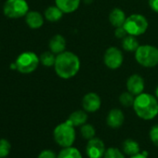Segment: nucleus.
<instances>
[{
  "label": "nucleus",
  "instance_id": "nucleus-13",
  "mask_svg": "<svg viewBox=\"0 0 158 158\" xmlns=\"http://www.w3.org/2000/svg\"><path fill=\"white\" fill-rule=\"evenodd\" d=\"M48 48L51 52H53L55 55H58V54L65 51L66 40L62 35H55L50 38L49 43H48Z\"/></svg>",
  "mask_w": 158,
  "mask_h": 158
},
{
  "label": "nucleus",
  "instance_id": "nucleus-2",
  "mask_svg": "<svg viewBox=\"0 0 158 158\" xmlns=\"http://www.w3.org/2000/svg\"><path fill=\"white\" fill-rule=\"evenodd\" d=\"M133 109L142 120H152L158 114V100L149 93H140L135 97Z\"/></svg>",
  "mask_w": 158,
  "mask_h": 158
},
{
  "label": "nucleus",
  "instance_id": "nucleus-3",
  "mask_svg": "<svg viewBox=\"0 0 158 158\" xmlns=\"http://www.w3.org/2000/svg\"><path fill=\"white\" fill-rule=\"evenodd\" d=\"M53 138L61 148L73 146L76 138L74 127L67 120L59 124L53 130Z\"/></svg>",
  "mask_w": 158,
  "mask_h": 158
},
{
  "label": "nucleus",
  "instance_id": "nucleus-22",
  "mask_svg": "<svg viewBox=\"0 0 158 158\" xmlns=\"http://www.w3.org/2000/svg\"><path fill=\"white\" fill-rule=\"evenodd\" d=\"M40 63H42L44 66L46 67H51L54 66L55 64V60H56V56L53 52L49 51H45L43 52L40 57Z\"/></svg>",
  "mask_w": 158,
  "mask_h": 158
},
{
  "label": "nucleus",
  "instance_id": "nucleus-23",
  "mask_svg": "<svg viewBox=\"0 0 158 158\" xmlns=\"http://www.w3.org/2000/svg\"><path fill=\"white\" fill-rule=\"evenodd\" d=\"M80 134L84 139L89 140V139H93L95 137L96 130H95V127L92 125L86 123V124H84L83 126L80 127Z\"/></svg>",
  "mask_w": 158,
  "mask_h": 158
},
{
  "label": "nucleus",
  "instance_id": "nucleus-10",
  "mask_svg": "<svg viewBox=\"0 0 158 158\" xmlns=\"http://www.w3.org/2000/svg\"><path fill=\"white\" fill-rule=\"evenodd\" d=\"M102 106V100L95 92L87 93L82 99V107L87 113H95Z\"/></svg>",
  "mask_w": 158,
  "mask_h": 158
},
{
  "label": "nucleus",
  "instance_id": "nucleus-19",
  "mask_svg": "<svg viewBox=\"0 0 158 158\" xmlns=\"http://www.w3.org/2000/svg\"><path fill=\"white\" fill-rule=\"evenodd\" d=\"M63 12L55 5V6H50L47 8L44 13V17L47 21L50 23H56L59 22L62 18Z\"/></svg>",
  "mask_w": 158,
  "mask_h": 158
},
{
  "label": "nucleus",
  "instance_id": "nucleus-27",
  "mask_svg": "<svg viewBox=\"0 0 158 158\" xmlns=\"http://www.w3.org/2000/svg\"><path fill=\"white\" fill-rule=\"evenodd\" d=\"M149 136L153 145L158 147V125H154L152 127L149 132Z\"/></svg>",
  "mask_w": 158,
  "mask_h": 158
},
{
  "label": "nucleus",
  "instance_id": "nucleus-20",
  "mask_svg": "<svg viewBox=\"0 0 158 158\" xmlns=\"http://www.w3.org/2000/svg\"><path fill=\"white\" fill-rule=\"evenodd\" d=\"M140 45L137 40L136 36L127 35L125 38L122 39V48L128 52H135Z\"/></svg>",
  "mask_w": 158,
  "mask_h": 158
},
{
  "label": "nucleus",
  "instance_id": "nucleus-9",
  "mask_svg": "<svg viewBox=\"0 0 158 158\" xmlns=\"http://www.w3.org/2000/svg\"><path fill=\"white\" fill-rule=\"evenodd\" d=\"M106 152L104 142L99 138H93L88 140L86 153L89 158H103Z\"/></svg>",
  "mask_w": 158,
  "mask_h": 158
},
{
  "label": "nucleus",
  "instance_id": "nucleus-34",
  "mask_svg": "<svg viewBox=\"0 0 158 158\" xmlns=\"http://www.w3.org/2000/svg\"><path fill=\"white\" fill-rule=\"evenodd\" d=\"M84 1H85V3H86V4H89V3H91V2H92V0H84Z\"/></svg>",
  "mask_w": 158,
  "mask_h": 158
},
{
  "label": "nucleus",
  "instance_id": "nucleus-6",
  "mask_svg": "<svg viewBox=\"0 0 158 158\" xmlns=\"http://www.w3.org/2000/svg\"><path fill=\"white\" fill-rule=\"evenodd\" d=\"M149 23L147 19L142 14H131L127 17V20L124 24L127 35L139 36L143 35L148 29Z\"/></svg>",
  "mask_w": 158,
  "mask_h": 158
},
{
  "label": "nucleus",
  "instance_id": "nucleus-8",
  "mask_svg": "<svg viewBox=\"0 0 158 158\" xmlns=\"http://www.w3.org/2000/svg\"><path fill=\"white\" fill-rule=\"evenodd\" d=\"M103 61L107 68L111 70H116L122 65L124 61V55L118 48L110 47L104 53Z\"/></svg>",
  "mask_w": 158,
  "mask_h": 158
},
{
  "label": "nucleus",
  "instance_id": "nucleus-16",
  "mask_svg": "<svg viewBox=\"0 0 158 158\" xmlns=\"http://www.w3.org/2000/svg\"><path fill=\"white\" fill-rule=\"evenodd\" d=\"M126 20H127L126 13L119 8L113 9L109 14V22L115 28L124 26Z\"/></svg>",
  "mask_w": 158,
  "mask_h": 158
},
{
  "label": "nucleus",
  "instance_id": "nucleus-26",
  "mask_svg": "<svg viewBox=\"0 0 158 158\" xmlns=\"http://www.w3.org/2000/svg\"><path fill=\"white\" fill-rule=\"evenodd\" d=\"M103 158H126L124 153L115 147H110L106 149Z\"/></svg>",
  "mask_w": 158,
  "mask_h": 158
},
{
  "label": "nucleus",
  "instance_id": "nucleus-24",
  "mask_svg": "<svg viewBox=\"0 0 158 158\" xmlns=\"http://www.w3.org/2000/svg\"><path fill=\"white\" fill-rule=\"evenodd\" d=\"M134 101H135V96L129 91L123 92L119 96V102L124 107H133Z\"/></svg>",
  "mask_w": 158,
  "mask_h": 158
},
{
  "label": "nucleus",
  "instance_id": "nucleus-1",
  "mask_svg": "<svg viewBox=\"0 0 158 158\" xmlns=\"http://www.w3.org/2000/svg\"><path fill=\"white\" fill-rule=\"evenodd\" d=\"M80 60L72 51H63L56 56L54 69L62 79H70L77 74L80 69Z\"/></svg>",
  "mask_w": 158,
  "mask_h": 158
},
{
  "label": "nucleus",
  "instance_id": "nucleus-25",
  "mask_svg": "<svg viewBox=\"0 0 158 158\" xmlns=\"http://www.w3.org/2000/svg\"><path fill=\"white\" fill-rule=\"evenodd\" d=\"M11 151V144L6 139H0V158H6Z\"/></svg>",
  "mask_w": 158,
  "mask_h": 158
},
{
  "label": "nucleus",
  "instance_id": "nucleus-18",
  "mask_svg": "<svg viewBox=\"0 0 158 158\" xmlns=\"http://www.w3.org/2000/svg\"><path fill=\"white\" fill-rule=\"evenodd\" d=\"M122 149L124 153L128 156H133L140 152L139 144L132 139H125L122 143Z\"/></svg>",
  "mask_w": 158,
  "mask_h": 158
},
{
  "label": "nucleus",
  "instance_id": "nucleus-29",
  "mask_svg": "<svg viewBox=\"0 0 158 158\" xmlns=\"http://www.w3.org/2000/svg\"><path fill=\"white\" fill-rule=\"evenodd\" d=\"M114 35H115V37L118 38V39H123V38H125V37L127 35V33L126 29L124 28V26H121V27L115 28Z\"/></svg>",
  "mask_w": 158,
  "mask_h": 158
},
{
  "label": "nucleus",
  "instance_id": "nucleus-12",
  "mask_svg": "<svg viewBox=\"0 0 158 158\" xmlns=\"http://www.w3.org/2000/svg\"><path fill=\"white\" fill-rule=\"evenodd\" d=\"M125 121V115L120 109H112L106 117V123L111 128H119Z\"/></svg>",
  "mask_w": 158,
  "mask_h": 158
},
{
  "label": "nucleus",
  "instance_id": "nucleus-4",
  "mask_svg": "<svg viewBox=\"0 0 158 158\" xmlns=\"http://www.w3.org/2000/svg\"><path fill=\"white\" fill-rule=\"evenodd\" d=\"M137 62L145 67L152 68L158 65V48L152 45H142L135 51Z\"/></svg>",
  "mask_w": 158,
  "mask_h": 158
},
{
  "label": "nucleus",
  "instance_id": "nucleus-15",
  "mask_svg": "<svg viewBox=\"0 0 158 158\" xmlns=\"http://www.w3.org/2000/svg\"><path fill=\"white\" fill-rule=\"evenodd\" d=\"M81 0H55V5L63 13H73L80 6Z\"/></svg>",
  "mask_w": 158,
  "mask_h": 158
},
{
  "label": "nucleus",
  "instance_id": "nucleus-33",
  "mask_svg": "<svg viewBox=\"0 0 158 158\" xmlns=\"http://www.w3.org/2000/svg\"><path fill=\"white\" fill-rule=\"evenodd\" d=\"M155 97L157 98V100H158V87L155 89Z\"/></svg>",
  "mask_w": 158,
  "mask_h": 158
},
{
  "label": "nucleus",
  "instance_id": "nucleus-5",
  "mask_svg": "<svg viewBox=\"0 0 158 158\" xmlns=\"http://www.w3.org/2000/svg\"><path fill=\"white\" fill-rule=\"evenodd\" d=\"M15 62L17 65V71L21 73L27 74L37 69L40 63V59L33 51H24L17 57Z\"/></svg>",
  "mask_w": 158,
  "mask_h": 158
},
{
  "label": "nucleus",
  "instance_id": "nucleus-32",
  "mask_svg": "<svg viewBox=\"0 0 158 158\" xmlns=\"http://www.w3.org/2000/svg\"><path fill=\"white\" fill-rule=\"evenodd\" d=\"M10 69L11 70H17V65H16V62L15 61L10 64Z\"/></svg>",
  "mask_w": 158,
  "mask_h": 158
},
{
  "label": "nucleus",
  "instance_id": "nucleus-11",
  "mask_svg": "<svg viewBox=\"0 0 158 158\" xmlns=\"http://www.w3.org/2000/svg\"><path fill=\"white\" fill-rule=\"evenodd\" d=\"M145 87L144 79L137 73L131 74L127 80V91L132 93L134 96H138L143 92Z\"/></svg>",
  "mask_w": 158,
  "mask_h": 158
},
{
  "label": "nucleus",
  "instance_id": "nucleus-30",
  "mask_svg": "<svg viewBox=\"0 0 158 158\" xmlns=\"http://www.w3.org/2000/svg\"><path fill=\"white\" fill-rule=\"evenodd\" d=\"M148 3L152 10L158 13V0H148Z\"/></svg>",
  "mask_w": 158,
  "mask_h": 158
},
{
  "label": "nucleus",
  "instance_id": "nucleus-7",
  "mask_svg": "<svg viewBox=\"0 0 158 158\" xmlns=\"http://www.w3.org/2000/svg\"><path fill=\"white\" fill-rule=\"evenodd\" d=\"M3 12L10 19L23 18L29 12V5L26 0H7L3 6Z\"/></svg>",
  "mask_w": 158,
  "mask_h": 158
},
{
  "label": "nucleus",
  "instance_id": "nucleus-21",
  "mask_svg": "<svg viewBox=\"0 0 158 158\" xmlns=\"http://www.w3.org/2000/svg\"><path fill=\"white\" fill-rule=\"evenodd\" d=\"M58 158H83V156L77 148L70 146L62 148L58 153Z\"/></svg>",
  "mask_w": 158,
  "mask_h": 158
},
{
  "label": "nucleus",
  "instance_id": "nucleus-14",
  "mask_svg": "<svg viewBox=\"0 0 158 158\" xmlns=\"http://www.w3.org/2000/svg\"><path fill=\"white\" fill-rule=\"evenodd\" d=\"M25 23L31 29H39L44 24V17L38 11H29L25 15Z\"/></svg>",
  "mask_w": 158,
  "mask_h": 158
},
{
  "label": "nucleus",
  "instance_id": "nucleus-31",
  "mask_svg": "<svg viewBox=\"0 0 158 158\" xmlns=\"http://www.w3.org/2000/svg\"><path fill=\"white\" fill-rule=\"evenodd\" d=\"M130 158H148V157L145 156L144 154H142V152H139L138 154H135L133 156H130Z\"/></svg>",
  "mask_w": 158,
  "mask_h": 158
},
{
  "label": "nucleus",
  "instance_id": "nucleus-35",
  "mask_svg": "<svg viewBox=\"0 0 158 158\" xmlns=\"http://www.w3.org/2000/svg\"><path fill=\"white\" fill-rule=\"evenodd\" d=\"M142 154H144L145 156H147V157H148V152H147L146 151H143V152H142Z\"/></svg>",
  "mask_w": 158,
  "mask_h": 158
},
{
  "label": "nucleus",
  "instance_id": "nucleus-17",
  "mask_svg": "<svg viewBox=\"0 0 158 158\" xmlns=\"http://www.w3.org/2000/svg\"><path fill=\"white\" fill-rule=\"evenodd\" d=\"M67 121L69 123H71L74 127H81L83 126L84 124L87 123L88 121V114L85 110H77V111H74L73 112Z\"/></svg>",
  "mask_w": 158,
  "mask_h": 158
},
{
  "label": "nucleus",
  "instance_id": "nucleus-28",
  "mask_svg": "<svg viewBox=\"0 0 158 158\" xmlns=\"http://www.w3.org/2000/svg\"><path fill=\"white\" fill-rule=\"evenodd\" d=\"M37 158H58V155H56L55 152L52 150H43L39 154Z\"/></svg>",
  "mask_w": 158,
  "mask_h": 158
}]
</instances>
